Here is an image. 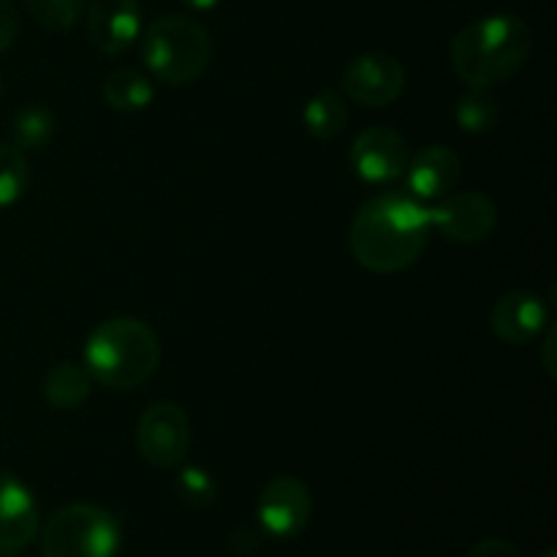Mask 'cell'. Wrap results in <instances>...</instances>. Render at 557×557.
I'll return each mask as SVG.
<instances>
[{"label": "cell", "mask_w": 557, "mask_h": 557, "mask_svg": "<svg viewBox=\"0 0 557 557\" xmlns=\"http://www.w3.org/2000/svg\"><path fill=\"white\" fill-rule=\"evenodd\" d=\"M500 120V101L487 87H468L455 103V123L466 134H490Z\"/></svg>", "instance_id": "cell-19"}, {"label": "cell", "mask_w": 557, "mask_h": 557, "mask_svg": "<svg viewBox=\"0 0 557 557\" xmlns=\"http://www.w3.org/2000/svg\"><path fill=\"white\" fill-rule=\"evenodd\" d=\"M466 557H525L515 544L504 542V539H482L468 549Z\"/></svg>", "instance_id": "cell-23"}, {"label": "cell", "mask_w": 557, "mask_h": 557, "mask_svg": "<svg viewBox=\"0 0 557 557\" xmlns=\"http://www.w3.org/2000/svg\"><path fill=\"white\" fill-rule=\"evenodd\" d=\"M406 188L419 201H438L455 190L462 177V161L451 147L428 145L408 158Z\"/></svg>", "instance_id": "cell-14"}, {"label": "cell", "mask_w": 557, "mask_h": 557, "mask_svg": "<svg viewBox=\"0 0 557 557\" xmlns=\"http://www.w3.org/2000/svg\"><path fill=\"white\" fill-rule=\"evenodd\" d=\"M305 131L319 141H332L346 131L348 123V107L346 98L337 90H319L315 96L308 98L302 112Z\"/></svg>", "instance_id": "cell-16"}, {"label": "cell", "mask_w": 557, "mask_h": 557, "mask_svg": "<svg viewBox=\"0 0 557 557\" xmlns=\"http://www.w3.org/2000/svg\"><path fill=\"white\" fill-rule=\"evenodd\" d=\"M430 210V226L438 228L446 239L460 245L482 243L498 226V207L482 190L446 194Z\"/></svg>", "instance_id": "cell-8"}, {"label": "cell", "mask_w": 557, "mask_h": 557, "mask_svg": "<svg viewBox=\"0 0 557 557\" xmlns=\"http://www.w3.org/2000/svg\"><path fill=\"white\" fill-rule=\"evenodd\" d=\"M542 557H557V553H555L553 547H547V549H544V553H542Z\"/></svg>", "instance_id": "cell-27"}, {"label": "cell", "mask_w": 557, "mask_h": 557, "mask_svg": "<svg viewBox=\"0 0 557 557\" xmlns=\"http://www.w3.org/2000/svg\"><path fill=\"white\" fill-rule=\"evenodd\" d=\"M82 364L90 379L107 389H136L152 379L161 364V343L141 319L114 315L87 335Z\"/></svg>", "instance_id": "cell-3"}, {"label": "cell", "mask_w": 557, "mask_h": 557, "mask_svg": "<svg viewBox=\"0 0 557 557\" xmlns=\"http://www.w3.org/2000/svg\"><path fill=\"white\" fill-rule=\"evenodd\" d=\"M555 341H557V330L549 324L547 330H544V343H542V362L549 379H555Z\"/></svg>", "instance_id": "cell-25"}, {"label": "cell", "mask_w": 557, "mask_h": 557, "mask_svg": "<svg viewBox=\"0 0 557 557\" xmlns=\"http://www.w3.org/2000/svg\"><path fill=\"white\" fill-rule=\"evenodd\" d=\"M341 87L354 103L370 109L389 107L406 87V69L389 52H364L346 65Z\"/></svg>", "instance_id": "cell-9"}, {"label": "cell", "mask_w": 557, "mask_h": 557, "mask_svg": "<svg viewBox=\"0 0 557 557\" xmlns=\"http://www.w3.org/2000/svg\"><path fill=\"white\" fill-rule=\"evenodd\" d=\"M430 210L411 194H381L364 201L351 223V253L364 270L395 275L424 253L430 239Z\"/></svg>", "instance_id": "cell-1"}, {"label": "cell", "mask_w": 557, "mask_h": 557, "mask_svg": "<svg viewBox=\"0 0 557 557\" xmlns=\"http://www.w3.org/2000/svg\"><path fill=\"white\" fill-rule=\"evenodd\" d=\"M490 326L506 346H528L549 326V310L539 294L506 292L490 310Z\"/></svg>", "instance_id": "cell-12"}, {"label": "cell", "mask_w": 557, "mask_h": 557, "mask_svg": "<svg viewBox=\"0 0 557 557\" xmlns=\"http://www.w3.org/2000/svg\"><path fill=\"white\" fill-rule=\"evenodd\" d=\"M0 96H3V82H0Z\"/></svg>", "instance_id": "cell-28"}, {"label": "cell", "mask_w": 557, "mask_h": 557, "mask_svg": "<svg viewBox=\"0 0 557 557\" xmlns=\"http://www.w3.org/2000/svg\"><path fill=\"white\" fill-rule=\"evenodd\" d=\"M531 27L515 14H493L471 22L451 38V65L468 87L493 90L511 79L531 58Z\"/></svg>", "instance_id": "cell-2"}, {"label": "cell", "mask_w": 557, "mask_h": 557, "mask_svg": "<svg viewBox=\"0 0 557 557\" xmlns=\"http://www.w3.org/2000/svg\"><path fill=\"white\" fill-rule=\"evenodd\" d=\"M30 185V166L25 152L14 145H0V207H11Z\"/></svg>", "instance_id": "cell-20"}, {"label": "cell", "mask_w": 557, "mask_h": 557, "mask_svg": "<svg viewBox=\"0 0 557 557\" xmlns=\"http://www.w3.org/2000/svg\"><path fill=\"white\" fill-rule=\"evenodd\" d=\"M87 33L98 52L120 54L141 36L139 0H90Z\"/></svg>", "instance_id": "cell-13"}, {"label": "cell", "mask_w": 557, "mask_h": 557, "mask_svg": "<svg viewBox=\"0 0 557 557\" xmlns=\"http://www.w3.org/2000/svg\"><path fill=\"white\" fill-rule=\"evenodd\" d=\"M38 504L20 476L0 471V557L30 547L38 533Z\"/></svg>", "instance_id": "cell-11"}, {"label": "cell", "mask_w": 557, "mask_h": 557, "mask_svg": "<svg viewBox=\"0 0 557 557\" xmlns=\"http://www.w3.org/2000/svg\"><path fill=\"white\" fill-rule=\"evenodd\" d=\"M174 493L190 509H210L218 500V484L201 466H183L174 476Z\"/></svg>", "instance_id": "cell-21"}, {"label": "cell", "mask_w": 557, "mask_h": 557, "mask_svg": "<svg viewBox=\"0 0 557 557\" xmlns=\"http://www.w3.org/2000/svg\"><path fill=\"white\" fill-rule=\"evenodd\" d=\"M190 446V422L177 403H152L136 424V449L156 468H174Z\"/></svg>", "instance_id": "cell-7"}, {"label": "cell", "mask_w": 557, "mask_h": 557, "mask_svg": "<svg viewBox=\"0 0 557 557\" xmlns=\"http://www.w3.org/2000/svg\"><path fill=\"white\" fill-rule=\"evenodd\" d=\"M190 11H212L221 0H183Z\"/></svg>", "instance_id": "cell-26"}, {"label": "cell", "mask_w": 557, "mask_h": 557, "mask_svg": "<svg viewBox=\"0 0 557 557\" xmlns=\"http://www.w3.org/2000/svg\"><path fill=\"white\" fill-rule=\"evenodd\" d=\"M54 114L44 103H27L11 117V141L22 152H38L54 139Z\"/></svg>", "instance_id": "cell-18"}, {"label": "cell", "mask_w": 557, "mask_h": 557, "mask_svg": "<svg viewBox=\"0 0 557 557\" xmlns=\"http://www.w3.org/2000/svg\"><path fill=\"white\" fill-rule=\"evenodd\" d=\"M16 30H20V16H16V9L11 0H0V52L14 44Z\"/></svg>", "instance_id": "cell-24"}, {"label": "cell", "mask_w": 557, "mask_h": 557, "mask_svg": "<svg viewBox=\"0 0 557 557\" xmlns=\"http://www.w3.org/2000/svg\"><path fill=\"white\" fill-rule=\"evenodd\" d=\"M156 98V87L147 79L145 74L134 69H117L107 76L103 82V101L109 103V109L123 114H134L147 109Z\"/></svg>", "instance_id": "cell-17"}, {"label": "cell", "mask_w": 557, "mask_h": 557, "mask_svg": "<svg viewBox=\"0 0 557 557\" xmlns=\"http://www.w3.org/2000/svg\"><path fill=\"white\" fill-rule=\"evenodd\" d=\"M120 544L117 517L92 504L63 506L41 533L44 557H117Z\"/></svg>", "instance_id": "cell-5"}, {"label": "cell", "mask_w": 557, "mask_h": 557, "mask_svg": "<svg viewBox=\"0 0 557 557\" xmlns=\"http://www.w3.org/2000/svg\"><path fill=\"white\" fill-rule=\"evenodd\" d=\"M408 158H411V150H408L406 136L389 125L364 128L351 145L354 172L370 185H386L400 180L406 174Z\"/></svg>", "instance_id": "cell-10"}, {"label": "cell", "mask_w": 557, "mask_h": 557, "mask_svg": "<svg viewBox=\"0 0 557 557\" xmlns=\"http://www.w3.org/2000/svg\"><path fill=\"white\" fill-rule=\"evenodd\" d=\"M313 517V495L308 484L297 476H275L264 484L256 500V522L267 536L288 539L302 536Z\"/></svg>", "instance_id": "cell-6"}, {"label": "cell", "mask_w": 557, "mask_h": 557, "mask_svg": "<svg viewBox=\"0 0 557 557\" xmlns=\"http://www.w3.org/2000/svg\"><path fill=\"white\" fill-rule=\"evenodd\" d=\"M141 60L158 82L180 87L196 82L212 60V38L194 16H158L141 27Z\"/></svg>", "instance_id": "cell-4"}, {"label": "cell", "mask_w": 557, "mask_h": 557, "mask_svg": "<svg viewBox=\"0 0 557 557\" xmlns=\"http://www.w3.org/2000/svg\"><path fill=\"white\" fill-rule=\"evenodd\" d=\"M92 384L96 381L90 379L85 364L63 359V362L49 368L47 379H44V397L58 411H76V408H82L87 403Z\"/></svg>", "instance_id": "cell-15"}, {"label": "cell", "mask_w": 557, "mask_h": 557, "mask_svg": "<svg viewBox=\"0 0 557 557\" xmlns=\"http://www.w3.org/2000/svg\"><path fill=\"white\" fill-rule=\"evenodd\" d=\"M25 5L36 16L38 25L63 33L76 25L82 9H85V0H25Z\"/></svg>", "instance_id": "cell-22"}]
</instances>
